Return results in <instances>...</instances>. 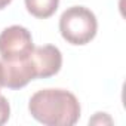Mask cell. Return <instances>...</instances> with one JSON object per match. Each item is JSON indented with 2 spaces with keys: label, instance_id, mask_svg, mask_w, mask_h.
<instances>
[{
  "label": "cell",
  "instance_id": "obj_1",
  "mask_svg": "<svg viewBox=\"0 0 126 126\" xmlns=\"http://www.w3.org/2000/svg\"><path fill=\"white\" fill-rule=\"evenodd\" d=\"M30 114L46 126H73L80 119V102L70 91L42 89L28 102Z\"/></svg>",
  "mask_w": 126,
  "mask_h": 126
},
{
  "label": "cell",
  "instance_id": "obj_2",
  "mask_svg": "<svg viewBox=\"0 0 126 126\" xmlns=\"http://www.w3.org/2000/svg\"><path fill=\"white\" fill-rule=\"evenodd\" d=\"M98 30L95 14L85 6H71L62 12L59 18V31L67 43L83 46L89 43Z\"/></svg>",
  "mask_w": 126,
  "mask_h": 126
},
{
  "label": "cell",
  "instance_id": "obj_3",
  "mask_svg": "<svg viewBox=\"0 0 126 126\" xmlns=\"http://www.w3.org/2000/svg\"><path fill=\"white\" fill-rule=\"evenodd\" d=\"M34 49L31 33L21 25H11L0 33V55L5 61H19Z\"/></svg>",
  "mask_w": 126,
  "mask_h": 126
},
{
  "label": "cell",
  "instance_id": "obj_4",
  "mask_svg": "<svg viewBox=\"0 0 126 126\" xmlns=\"http://www.w3.org/2000/svg\"><path fill=\"white\" fill-rule=\"evenodd\" d=\"M30 61L36 79H47L55 76L62 67V53L53 45L37 46L30 55Z\"/></svg>",
  "mask_w": 126,
  "mask_h": 126
},
{
  "label": "cell",
  "instance_id": "obj_5",
  "mask_svg": "<svg viewBox=\"0 0 126 126\" xmlns=\"http://www.w3.org/2000/svg\"><path fill=\"white\" fill-rule=\"evenodd\" d=\"M0 74L3 86L9 89H21L36 79L30 56L19 61L0 59Z\"/></svg>",
  "mask_w": 126,
  "mask_h": 126
},
{
  "label": "cell",
  "instance_id": "obj_6",
  "mask_svg": "<svg viewBox=\"0 0 126 126\" xmlns=\"http://www.w3.org/2000/svg\"><path fill=\"white\" fill-rule=\"evenodd\" d=\"M24 2L27 11L39 19L52 16L59 6V0H24Z\"/></svg>",
  "mask_w": 126,
  "mask_h": 126
},
{
  "label": "cell",
  "instance_id": "obj_7",
  "mask_svg": "<svg viewBox=\"0 0 126 126\" xmlns=\"http://www.w3.org/2000/svg\"><path fill=\"white\" fill-rule=\"evenodd\" d=\"M11 117V105L8 102V99L0 94V126L5 125Z\"/></svg>",
  "mask_w": 126,
  "mask_h": 126
},
{
  "label": "cell",
  "instance_id": "obj_8",
  "mask_svg": "<svg viewBox=\"0 0 126 126\" xmlns=\"http://www.w3.org/2000/svg\"><path fill=\"white\" fill-rule=\"evenodd\" d=\"M12 2V0H0V11H2V9H5L9 3Z\"/></svg>",
  "mask_w": 126,
  "mask_h": 126
},
{
  "label": "cell",
  "instance_id": "obj_9",
  "mask_svg": "<svg viewBox=\"0 0 126 126\" xmlns=\"http://www.w3.org/2000/svg\"><path fill=\"white\" fill-rule=\"evenodd\" d=\"M0 88H3V83H2V74H0Z\"/></svg>",
  "mask_w": 126,
  "mask_h": 126
}]
</instances>
